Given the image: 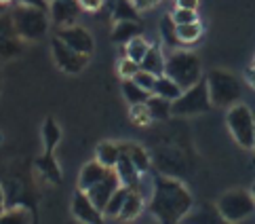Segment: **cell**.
Wrapping results in <instances>:
<instances>
[{
  "instance_id": "25",
  "label": "cell",
  "mask_w": 255,
  "mask_h": 224,
  "mask_svg": "<svg viewBox=\"0 0 255 224\" xmlns=\"http://www.w3.org/2000/svg\"><path fill=\"white\" fill-rule=\"evenodd\" d=\"M123 95L125 100L129 102L131 106H137V104H145L152 97V93L143 91L139 85H135L133 80H123Z\"/></svg>"
},
{
  "instance_id": "40",
  "label": "cell",
  "mask_w": 255,
  "mask_h": 224,
  "mask_svg": "<svg viewBox=\"0 0 255 224\" xmlns=\"http://www.w3.org/2000/svg\"><path fill=\"white\" fill-rule=\"evenodd\" d=\"M247 78H249V83L255 87V66H251V68L247 70Z\"/></svg>"
},
{
  "instance_id": "13",
  "label": "cell",
  "mask_w": 255,
  "mask_h": 224,
  "mask_svg": "<svg viewBox=\"0 0 255 224\" xmlns=\"http://www.w3.org/2000/svg\"><path fill=\"white\" fill-rule=\"evenodd\" d=\"M114 172H116L118 180H121L123 186H127L129 191H139V172H137V167L131 163V159L127 157L123 150H121V159H118Z\"/></svg>"
},
{
  "instance_id": "21",
  "label": "cell",
  "mask_w": 255,
  "mask_h": 224,
  "mask_svg": "<svg viewBox=\"0 0 255 224\" xmlns=\"http://www.w3.org/2000/svg\"><path fill=\"white\" fill-rule=\"evenodd\" d=\"M143 210V199H141V193L139 191H129V197H127V201L123 205V210H121V220L125 222H129L133 218H137L139 214Z\"/></svg>"
},
{
  "instance_id": "15",
  "label": "cell",
  "mask_w": 255,
  "mask_h": 224,
  "mask_svg": "<svg viewBox=\"0 0 255 224\" xmlns=\"http://www.w3.org/2000/svg\"><path fill=\"white\" fill-rule=\"evenodd\" d=\"M137 36H141L139 21H116L114 30H112V40L118 44H129Z\"/></svg>"
},
{
  "instance_id": "26",
  "label": "cell",
  "mask_w": 255,
  "mask_h": 224,
  "mask_svg": "<svg viewBox=\"0 0 255 224\" xmlns=\"http://www.w3.org/2000/svg\"><path fill=\"white\" fill-rule=\"evenodd\" d=\"M148 51H150V44L143 36H137V38H133L129 44H125V57L137 61V64H141V59L145 57Z\"/></svg>"
},
{
  "instance_id": "41",
  "label": "cell",
  "mask_w": 255,
  "mask_h": 224,
  "mask_svg": "<svg viewBox=\"0 0 255 224\" xmlns=\"http://www.w3.org/2000/svg\"><path fill=\"white\" fill-rule=\"evenodd\" d=\"M4 214V191H2V186H0V216Z\"/></svg>"
},
{
  "instance_id": "28",
  "label": "cell",
  "mask_w": 255,
  "mask_h": 224,
  "mask_svg": "<svg viewBox=\"0 0 255 224\" xmlns=\"http://www.w3.org/2000/svg\"><path fill=\"white\" fill-rule=\"evenodd\" d=\"M127 197H129V188L127 186H121L118 191L112 195V199L108 201L106 205V210H104V216H121V210H123V205L127 201Z\"/></svg>"
},
{
  "instance_id": "19",
  "label": "cell",
  "mask_w": 255,
  "mask_h": 224,
  "mask_svg": "<svg viewBox=\"0 0 255 224\" xmlns=\"http://www.w3.org/2000/svg\"><path fill=\"white\" fill-rule=\"evenodd\" d=\"M121 150L131 159V163L137 167L139 174H145L150 169V157L139 144H121Z\"/></svg>"
},
{
  "instance_id": "4",
  "label": "cell",
  "mask_w": 255,
  "mask_h": 224,
  "mask_svg": "<svg viewBox=\"0 0 255 224\" xmlns=\"http://www.w3.org/2000/svg\"><path fill=\"white\" fill-rule=\"evenodd\" d=\"M211 97H209V87L207 80L200 78L194 87L186 89L175 102L171 104V114L173 116H192L211 110Z\"/></svg>"
},
{
  "instance_id": "47",
  "label": "cell",
  "mask_w": 255,
  "mask_h": 224,
  "mask_svg": "<svg viewBox=\"0 0 255 224\" xmlns=\"http://www.w3.org/2000/svg\"><path fill=\"white\" fill-rule=\"evenodd\" d=\"M253 150H255V146H253Z\"/></svg>"
},
{
  "instance_id": "7",
  "label": "cell",
  "mask_w": 255,
  "mask_h": 224,
  "mask_svg": "<svg viewBox=\"0 0 255 224\" xmlns=\"http://www.w3.org/2000/svg\"><path fill=\"white\" fill-rule=\"evenodd\" d=\"M217 210L228 222H241L255 212V199L247 191H230L220 197L217 201Z\"/></svg>"
},
{
  "instance_id": "9",
  "label": "cell",
  "mask_w": 255,
  "mask_h": 224,
  "mask_svg": "<svg viewBox=\"0 0 255 224\" xmlns=\"http://www.w3.org/2000/svg\"><path fill=\"white\" fill-rule=\"evenodd\" d=\"M57 38L63 40L68 44L70 49H74L76 53H80V55H91L93 53V36L85 30V28H80V25H68V28H63L59 34H57Z\"/></svg>"
},
{
  "instance_id": "29",
  "label": "cell",
  "mask_w": 255,
  "mask_h": 224,
  "mask_svg": "<svg viewBox=\"0 0 255 224\" xmlns=\"http://www.w3.org/2000/svg\"><path fill=\"white\" fill-rule=\"evenodd\" d=\"M200 34H203V28H200L198 21L186 23V25H177V38H179V42H194V40L200 38Z\"/></svg>"
},
{
  "instance_id": "39",
  "label": "cell",
  "mask_w": 255,
  "mask_h": 224,
  "mask_svg": "<svg viewBox=\"0 0 255 224\" xmlns=\"http://www.w3.org/2000/svg\"><path fill=\"white\" fill-rule=\"evenodd\" d=\"M198 0H177V8H190V11H196Z\"/></svg>"
},
{
  "instance_id": "2",
  "label": "cell",
  "mask_w": 255,
  "mask_h": 224,
  "mask_svg": "<svg viewBox=\"0 0 255 224\" xmlns=\"http://www.w3.org/2000/svg\"><path fill=\"white\" fill-rule=\"evenodd\" d=\"M165 76L181 87V91L194 87L200 80V59L190 51H175L165 61Z\"/></svg>"
},
{
  "instance_id": "36",
  "label": "cell",
  "mask_w": 255,
  "mask_h": 224,
  "mask_svg": "<svg viewBox=\"0 0 255 224\" xmlns=\"http://www.w3.org/2000/svg\"><path fill=\"white\" fill-rule=\"evenodd\" d=\"M17 4H19V6H30V8H38V11H44V13H49V6H51L49 0H17Z\"/></svg>"
},
{
  "instance_id": "30",
  "label": "cell",
  "mask_w": 255,
  "mask_h": 224,
  "mask_svg": "<svg viewBox=\"0 0 255 224\" xmlns=\"http://www.w3.org/2000/svg\"><path fill=\"white\" fill-rule=\"evenodd\" d=\"M160 32H162V38H165V42L171 44V47H175V44L179 42V38H177V25H175V21H173L171 15L162 17V21H160Z\"/></svg>"
},
{
  "instance_id": "5",
  "label": "cell",
  "mask_w": 255,
  "mask_h": 224,
  "mask_svg": "<svg viewBox=\"0 0 255 224\" xmlns=\"http://www.w3.org/2000/svg\"><path fill=\"white\" fill-rule=\"evenodd\" d=\"M13 28L21 38L38 40L49 30V17L44 11L30 6H17L13 11Z\"/></svg>"
},
{
  "instance_id": "46",
  "label": "cell",
  "mask_w": 255,
  "mask_h": 224,
  "mask_svg": "<svg viewBox=\"0 0 255 224\" xmlns=\"http://www.w3.org/2000/svg\"><path fill=\"white\" fill-rule=\"evenodd\" d=\"M253 66H255V61H253Z\"/></svg>"
},
{
  "instance_id": "12",
  "label": "cell",
  "mask_w": 255,
  "mask_h": 224,
  "mask_svg": "<svg viewBox=\"0 0 255 224\" xmlns=\"http://www.w3.org/2000/svg\"><path fill=\"white\" fill-rule=\"evenodd\" d=\"M80 11H83V6H80L78 0H53L51 6H49V13L53 17V21L63 25V28L74 25Z\"/></svg>"
},
{
  "instance_id": "32",
  "label": "cell",
  "mask_w": 255,
  "mask_h": 224,
  "mask_svg": "<svg viewBox=\"0 0 255 224\" xmlns=\"http://www.w3.org/2000/svg\"><path fill=\"white\" fill-rule=\"evenodd\" d=\"M139 70H141V66L137 64V61L129 59V57L121 59V64H118V72H121V76H123L125 80H133V76L137 74Z\"/></svg>"
},
{
  "instance_id": "45",
  "label": "cell",
  "mask_w": 255,
  "mask_h": 224,
  "mask_svg": "<svg viewBox=\"0 0 255 224\" xmlns=\"http://www.w3.org/2000/svg\"><path fill=\"white\" fill-rule=\"evenodd\" d=\"M49 2H53V0H49Z\"/></svg>"
},
{
  "instance_id": "20",
  "label": "cell",
  "mask_w": 255,
  "mask_h": 224,
  "mask_svg": "<svg viewBox=\"0 0 255 224\" xmlns=\"http://www.w3.org/2000/svg\"><path fill=\"white\" fill-rule=\"evenodd\" d=\"M95 155L102 165H106L108 169H114L118 159H121V146L114 144V142H102V144L97 146Z\"/></svg>"
},
{
  "instance_id": "31",
  "label": "cell",
  "mask_w": 255,
  "mask_h": 224,
  "mask_svg": "<svg viewBox=\"0 0 255 224\" xmlns=\"http://www.w3.org/2000/svg\"><path fill=\"white\" fill-rule=\"evenodd\" d=\"M30 212L28 210H13V212H4L0 216V224H30Z\"/></svg>"
},
{
  "instance_id": "1",
  "label": "cell",
  "mask_w": 255,
  "mask_h": 224,
  "mask_svg": "<svg viewBox=\"0 0 255 224\" xmlns=\"http://www.w3.org/2000/svg\"><path fill=\"white\" fill-rule=\"evenodd\" d=\"M192 208V195L184 184L171 178L158 176L154 180V193L150 199V212L160 224H177Z\"/></svg>"
},
{
  "instance_id": "8",
  "label": "cell",
  "mask_w": 255,
  "mask_h": 224,
  "mask_svg": "<svg viewBox=\"0 0 255 224\" xmlns=\"http://www.w3.org/2000/svg\"><path fill=\"white\" fill-rule=\"evenodd\" d=\"M51 47H53V57H55V64L63 70V72H68V74H78L80 70L87 66L89 57H87V55H80V53H76L74 49H70L63 40L53 38Z\"/></svg>"
},
{
  "instance_id": "14",
  "label": "cell",
  "mask_w": 255,
  "mask_h": 224,
  "mask_svg": "<svg viewBox=\"0 0 255 224\" xmlns=\"http://www.w3.org/2000/svg\"><path fill=\"white\" fill-rule=\"evenodd\" d=\"M112 169H108L106 165H102L99 161H91L83 167V172H80V178H78V191H91L95 184H99L104 180V178L110 174Z\"/></svg>"
},
{
  "instance_id": "22",
  "label": "cell",
  "mask_w": 255,
  "mask_h": 224,
  "mask_svg": "<svg viewBox=\"0 0 255 224\" xmlns=\"http://www.w3.org/2000/svg\"><path fill=\"white\" fill-rule=\"evenodd\" d=\"M112 17L116 21H139V11L133 0H116L112 6Z\"/></svg>"
},
{
  "instance_id": "23",
  "label": "cell",
  "mask_w": 255,
  "mask_h": 224,
  "mask_svg": "<svg viewBox=\"0 0 255 224\" xmlns=\"http://www.w3.org/2000/svg\"><path fill=\"white\" fill-rule=\"evenodd\" d=\"M36 167H38V172L47 178L49 182H55V184H59L61 182V172H59V165H57V161H55V157L53 155H44L36 161Z\"/></svg>"
},
{
  "instance_id": "6",
  "label": "cell",
  "mask_w": 255,
  "mask_h": 224,
  "mask_svg": "<svg viewBox=\"0 0 255 224\" xmlns=\"http://www.w3.org/2000/svg\"><path fill=\"white\" fill-rule=\"evenodd\" d=\"M228 129L234 136V140L239 142L243 148L251 150L255 146V116L249 110V106L245 104H236L228 110L226 116Z\"/></svg>"
},
{
  "instance_id": "35",
  "label": "cell",
  "mask_w": 255,
  "mask_h": 224,
  "mask_svg": "<svg viewBox=\"0 0 255 224\" xmlns=\"http://www.w3.org/2000/svg\"><path fill=\"white\" fill-rule=\"evenodd\" d=\"M131 119H133V123H137V125H148L152 121L148 106H145V104L131 106Z\"/></svg>"
},
{
  "instance_id": "38",
  "label": "cell",
  "mask_w": 255,
  "mask_h": 224,
  "mask_svg": "<svg viewBox=\"0 0 255 224\" xmlns=\"http://www.w3.org/2000/svg\"><path fill=\"white\" fill-rule=\"evenodd\" d=\"M160 0H133V4L137 6V11H145V8H152L154 4H158Z\"/></svg>"
},
{
  "instance_id": "42",
  "label": "cell",
  "mask_w": 255,
  "mask_h": 224,
  "mask_svg": "<svg viewBox=\"0 0 255 224\" xmlns=\"http://www.w3.org/2000/svg\"><path fill=\"white\" fill-rule=\"evenodd\" d=\"M6 2H11V0H0V4H4V6H6Z\"/></svg>"
},
{
  "instance_id": "16",
  "label": "cell",
  "mask_w": 255,
  "mask_h": 224,
  "mask_svg": "<svg viewBox=\"0 0 255 224\" xmlns=\"http://www.w3.org/2000/svg\"><path fill=\"white\" fill-rule=\"evenodd\" d=\"M165 57H162V51L156 47V44H150V51L145 53V57L141 59V70L150 72L154 76H162L165 74Z\"/></svg>"
},
{
  "instance_id": "3",
  "label": "cell",
  "mask_w": 255,
  "mask_h": 224,
  "mask_svg": "<svg viewBox=\"0 0 255 224\" xmlns=\"http://www.w3.org/2000/svg\"><path fill=\"white\" fill-rule=\"evenodd\" d=\"M207 87H209V97H211L213 106H236L241 100V80L230 72L224 70H211L207 74Z\"/></svg>"
},
{
  "instance_id": "11",
  "label": "cell",
  "mask_w": 255,
  "mask_h": 224,
  "mask_svg": "<svg viewBox=\"0 0 255 224\" xmlns=\"http://www.w3.org/2000/svg\"><path fill=\"white\" fill-rule=\"evenodd\" d=\"M121 186H123V184H121V180H118L116 172L112 169V172L108 174L102 182L95 184L93 188H91V191H87V195H89V199L93 201V203L97 205V208L104 212V210H106V205H108V201L112 199V195H114Z\"/></svg>"
},
{
  "instance_id": "34",
  "label": "cell",
  "mask_w": 255,
  "mask_h": 224,
  "mask_svg": "<svg viewBox=\"0 0 255 224\" xmlns=\"http://www.w3.org/2000/svg\"><path fill=\"white\" fill-rule=\"evenodd\" d=\"M175 25H186V23H194L198 21L196 11H190V8H175V13L171 15Z\"/></svg>"
},
{
  "instance_id": "10",
  "label": "cell",
  "mask_w": 255,
  "mask_h": 224,
  "mask_svg": "<svg viewBox=\"0 0 255 224\" xmlns=\"http://www.w3.org/2000/svg\"><path fill=\"white\" fill-rule=\"evenodd\" d=\"M72 214L83 224H104V212L89 199L85 191H78L72 199Z\"/></svg>"
},
{
  "instance_id": "17",
  "label": "cell",
  "mask_w": 255,
  "mask_h": 224,
  "mask_svg": "<svg viewBox=\"0 0 255 224\" xmlns=\"http://www.w3.org/2000/svg\"><path fill=\"white\" fill-rule=\"evenodd\" d=\"M188 224H232V222H228L220 210H217V205H203L192 218L188 220Z\"/></svg>"
},
{
  "instance_id": "18",
  "label": "cell",
  "mask_w": 255,
  "mask_h": 224,
  "mask_svg": "<svg viewBox=\"0 0 255 224\" xmlns=\"http://www.w3.org/2000/svg\"><path fill=\"white\" fill-rule=\"evenodd\" d=\"M181 93H184L181 87L177 83H173V80L165 74L156 78V85H154V91H152V95H158L162 100H169V102H175Z\"/></svg>"
},
{
  "instance_id": "44",
  "label": "cell",
  "mask_w": 255,
  "mask_h": 224,
  "mask_svg": "<svg viewBox=\"0 0 255 224\" xmlns=\"http://www.w3.org/2000/svg\"><path fill=\"white\" fill-rule=\"evenodd\" d=\"M2 8H4V4H0V11H2Z\"/></svg>"
},
{
  "instance_id": "43",
  "label": "cell",
  "mask_w": 255,
  "mask_h": 224,
  "mask_svg": "<svg viewBox=\"0 0 255 224\" xmlns=\"http://www.w3.org/2000/svg\"><path fill=\"white\" fill-rule=\"evenodd\" d=\"M251 195H253V199H255V184H253V188H251Z\"/></svg>"
},
{
  "instance_id": "24",
  "label": "cell",
  "mask_w": 255,
  "mask_h": 224,
  "mask_svg": "<svg viewBox=\"0 0 255 224\" xmlns=\"http://www.w3.org/2000/svg\"><path fill=\"white\" fill-rule=\"evenodd\" d=\"M42 140H44V152H47V155H53L57 142L61 140V129L53 119L44 121V125H42Z\"/></svg>"
},
{
  "instance_id": "37",
  "label": "cell",
  "mask_w": 255,
  "mask_h": 224,
  "mask_svg": "<svg viewBox=\"0 0 255 224\" xmlns=\"http://www.w3.org/2000/svg\"><path fill=\"white\" fill-rule=\"evenodd\" d=\"M80 6L87 8V11H99L104 4H106V0H78Z\"/></svg>"
},
{
  "instance_id": "27",
  "label": "cell",
  "mask_w": 255,
  "mask_h": 224,
  "mask_svg": "<svg viewBox=\"0 0 255 224\" xmlns=\"http://www.w3.org/2000/svg\"><path fill=\"white\" fill-rule=\"evenodd\" d=\"M171 104L169 100H162V97L158 95H152L148 102H145V106H148V110H150V116L152 119H169L171 116Z\"/></svg>"
},
{
  "instance_id": "33",
  "label": "cell",
  "mask_w": 255,
  "mask_h": 224,
  "mask_svg": "<svg viewBox=\"0 0 255 224\" xmlns=\"http://www.w3.org/2000/svg\"><path fill=\"white\" fill-rule=\"evenodd\" d=\"M156 78H158V76H154V74H150V72H145V70H139V72L133 76V83H135V85H139L143 91L152 93V91H154V85H156Z\"/></svg>"
}]
</instances>
